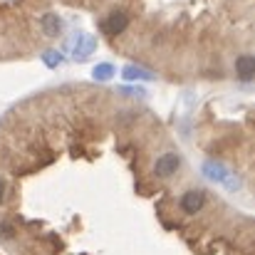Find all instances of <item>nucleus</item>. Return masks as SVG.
<instances>
[{"instance_id":"nucleus-1","label":"nucleus","mask_w":255,"mask_h":255,"mask_svg":"<svg viewBox=\"0 0 255 255\" xmlns=\"http://www.w3.org/2000/svg\"><path fill=\"white\" fill-rule=\"evenodd\" d=\"M206 191L203 188H188L178 196V213L183 216H196L206 208Z\"/></svg>"},{"instance_id":"nucleus-2","label":"nucleus","mask_w":255,"mask_h":255,"mask_svg":"<svg viewBox=\"0 0 255 255\" xmlns=\"http://www.w3.org/2000/svg\"><path fill=\"white\" fill-rule=\"evenodd\" d=\"M127 27H129V15H127L124 10H112V12L102 20V32L109 35V37L122 35Z\"/></svg>"},{"instance_id":"nucleus-3","label":"nucleus","mask_w":255,"mask_h":255,"mask_svg":"<svg viewBox=\"0 0 255 255\" xmlns=\"http://www.w3.org/2000/svg\"><path fill=\"white\" fill-rule=\"evenodd\" d=\"M236 75H238V80H243V82H251L255 75V57L253 55H241L238 60H236Z\"/></svg>"},{"instance_id":"nucleus-4","label":"nucleus","mask_w":255,"mask_h":255,"mask_svg":"<svg viewBox=\"0 0 255 255\" xmlns=\"http://www.w3.org/2000/svg\"><path fill=\"white\" fill-rule=\"evenodd\" d=\"M40 27H42V32H45L47 37H57V35L62 32V20H60L55 12H47V15L40 17Z\"/></svg>"},{"instance_id":"nucleus-5","label":"nucleus","mask_w":255,"mask_h":255,"mask_svg":"<svg viewBox=\"0 0 255 255\" xmlns=\"http://www.w3.org/2000/svg\"><path fill=\"white\" fill-rule=\"evenodd\" d=\"M94 50H97V40L92 35H80V40L75 45V60H87Z\"/></svg>"},{"instance_id":"nucleus-6","label":"nucleus","mask_w":255,"mask_h":255,"mask_svg":"<svg viewBox=\"0 0 255 255\" xmlns=\"http://www.w3.org/2000/svg\"><path fill=\"white\" fill-rule=\"evenodd\" d=\"M114 72H117V67H114V65L102 62V65H97V67H94L92 77H94V80H99V82H107V80H112V77H114Z\"/></svg>"},{"instance_id":"nucleus-7","label":"nucleus","mask_w":255,"mask_h":255,"mask_svg":"<svg viewBox=\"0 0 255 255\" xmlns=\"http://www.w3.org/2000/svg\"><path fill=\"white\" fill-rule=\"evenodd\" d=\"M124 80H154V75L144 67L129 65V67H124Z\"/></svg>"},{"instance_id":"nucleus-8","label":"nucleus","mask_w":255,"mask_h":255,"mask_svg":"<svg viewBox=\"0 0 255 255\" xmlns=\"http://www.w3.org/2000/svg\"><path fill=\"white\" fill-rule=\"evenodd\" d=\"M42 60H45V65H47V67H57V65L62 62V55H60V52H55V50H47V52L42 55Z\"/></svg>"}]
</instances>
